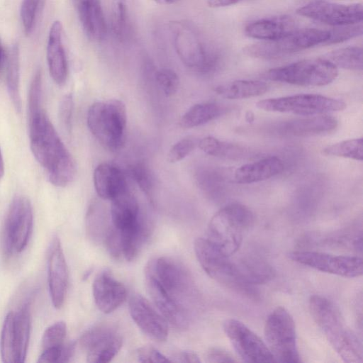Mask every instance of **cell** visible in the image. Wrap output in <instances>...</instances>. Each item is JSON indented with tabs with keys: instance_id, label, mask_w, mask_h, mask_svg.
Masks as SVG:
<instances>
[{
	"instance_id": "45",
	"label": "cell",
	"mask_w": 363,
	"mask_h": 363,
	"mask_svg": "<svg viewBox=\"0 0 363 363\" xmlns=\"http://www.w3.org/2000/svg\"><path fill=\"white\" fill-rule=\"evenodd\" d=\"M40 0H23L21 6V18L26 34L33 30Z\"/></svg>"
},
{
	"instance_id": "9",
	"label": "cell",
	"mask_w": 363,
	"mask_h": 363,
	"mask_svg": "<svg viewBox=\"0 0 363 363\" xmlns=\"http://www.w3.org/2000/svg\"><path fill=\"white\" fill-rule=\"evenodd\" d=\"M338 74L337 68L325 58L303 60L269 69L267 79L304 86H322L330 84Z\"/></svg>"
},
{
	"instance_id": "34",
	"label": "cell",
	"mask_w": 363,
	"mask_h": 363,
	"mask_svg": "<svg viewBox=\"0 0 363 363\" xmlns=\"http://www.w3.org/2000/svg\"><path fill=\"white\" fill-rule=\"evenodd\" d=\"M86 231L95 242H104L112 226L108 225L106 212L98 203H93L86 214Z\"/></svg>"
},
{
	"instance_id": "29",
	"label": "cell",
	"mask_w": 363,
	"mask_h": 363,
	"mask_svg": "<svg viewBox=\"0 0 363 363\" xmlns=\"http://www.w3.org/2000/svg\"><path fill=\"white\" fill-rule=\"evenodd\" d=\"M236 263L243 277L251 285L264 284L274 276L272 267L257 256H244L238 259Z\"/></svg>"
},
{
	"instance_id": "36",
	"label": "cell",
	"mask_w": 363,
	"mask_h": 363,
	"mask_svg": "<svg viewBox=\"0 0 363 363\" xmlns=\"http://www.w3.org/2000/svg\"><path fill=\"white\" fill-rule=\"evenodd\" d=\"M1 359L5 363H16L14 313L9 312L5 317L0 338Z\"/></svg>"
},
{
	"instance_id": "32",
	"label": "cell",
	"mask_w": 363,
	"mask_h": 363,
	"mask_svg": "<svg viewBox=\"0 0 363 363\" xmlns=\"http://www.w3.org/2000/svg\"><path fill=\"white\" fill-rule=\"evenodd\" d=\"M223 110L220 106L213 102L194 104L183 114L179 125L183 128H191L203 125L220 116Z\"/></svg>"
},
{
	"instance_id": "18",
	"label": "cell",
	"mask_w": 363,
	"mask_h": 363,
	"mask_svg": "<svg viewBox=\"0 0 363 363\" xmlns=\"http://www.w3.org/2000/svg\"><path fill=\"white\" fill-rule=\"evenodd\" d=\"M48 279L52 303L55 308H60L66 296L68 271L61 243L57 237L54 238L49 250Z\"/></svg>"
},
{
	"instance_id": "42",
	"label": "cell",
	"mask_w": 363,
	"mask_h": 363,
	"mask_svg": "<svg viewBox=\"0 0 363 363\" xmlns=\"http://www.w3.org/2000/svg\"><path fill=\"white\" fill-rule=\"evenodd\" d=\"M155 79L166 96H172L177 91L179 79L174 70L162 68L155 72Z\"/></svg>"
},
{
	"instance_id": "10",
	"label": "cell",
	"mask_w": 363,
	"mask_h": 363,
	"mask_svg": "<svg viewBox=\"0 0 363 363\" xmlns=\"http://www.w3.org/2000/svg\"><path fill=\"white\" fill-rule=\"evenodd\" d=\"M145 270L176 303L188 311L190 300L195 295V286L182 264L171 257H160L150 260Z\"/></svg>"
},
{
	"instance_id": "55",
	"label": "cell",
	"mask_w": 363,
	"mask_h": 363,
	"mask_svg": "<svg viewBox=\"0 0 363 363\" xmlns=\"http://www.w3.org/2000/svg\"><path fill=\"white\" fill-rule=\"evenodd\" d=\"M362 235L358 237L356 240L354 242V245L355 246V248L357 250L362 251Z\"/></svg>"
},
{
	"instance_id": "22",
	"label": "cell",
	"mask_w": 363,
	"mask_h": 363,
	"mask_svg": "<svg viewBox=\"0 0 363 363\" xmlns=\"http://www.w3.org/2000/svg\"><path fill=\"white\" fill-rule=\"evenodd\" d=\"M298 28L296 20L290 16L280 15L263 18L248 23L245 34L262 41L279 39Z\"/></svg>"
},
{
	"instance_id": "46",
	"label": "cell",
	"mask_w": 363,
	"mask_h": 363,
	"mask_svg": "<svg viewBox=\"0 0 363 363\" xmlns=\"http://www.w3.org/2000/svg\"><path fill=\"white\" fill-rule=\"evenodd\" d=\"M73 98L71 94L65 95L59 106V118L63 127L69 131L72 127Z\"/></svg>"
},
{
	"instance_id": "20",
	"label": "cell",
	"mask_w": 363,
	"mask_h": 363,
	"mask_svg": "<svg viewBox=\"0 0 363 363\" xmlns=\"http://www.w3.org/2000/svg\"><path fill=\"white\" fill-rule=\"evenodd\" d=\"M145 274L148 293L160 313L175 328L186 329L189 325V312L163 290L149 272L145 270Z\"/></svg>"
},
{
	"instance_id": "31",
	"label": "cell",
	"mask_w": 363,
	"mask_h": 363,
	"mask_svg": "<svg viewBox=\"0 0 363 363\" xmlns=\"http://www.w3.org/2000/svg\"><path fill=\"white\" fill-rule=\"evenodd\" d=\"M6 86L14 109L20 113L22 106L20 94V52L16 43L13 45L7 58Z\"/></svg>"
},
{
	"instance_id": "25",
	"label": "cell",
	"mask_w": 363,
	"mask_h": 363,
	"mask_svg": "<svg viewBox=\"0 0 363 363\" xmlns=\"http://www.w3.org/2000/svg\"><path fill=\"white\" fill-rule=\"evenodd\" d=\"M93 182L97 195L106 200H112L128 189L125 177L116 165L103 162L94 169Z\"/></svg>"
},
{
	"instance_id": "33",
	"label": "cell",
	"mask_w": 363,
	"mask_h": 363,
	"mask_svg": "<svg viewBox=\"0 0 363 363\" xmlns=\"http://www.w3.org/2000/svg\"><path fill=\"white\" fill-rule=\"evenodd\" d=\"M323 58L330 62L337 68L353 71L362 70V49L358 46H350L333 50L328 52Z\"/></svg>"
},
{
	"instance_id": "41",
	"label": "cell",
	"mask_w": 363,
	"mask_h": 363,
	"mask_svg": "<svg viewBox=\"0 0 363 363\" xmlns=\"http://www.w3.org/2000/svg\"><path fill=\"white\" fill-rule=\"evenodd\" d=\"M42 75L40 70L33 77L28 96V116L31 117L43 110L41 108Z\"/></svg>"
},
{
	"instance_id": "39",
	"label": "cell",
	"mask_w": 363,
	"mask_h": 363,
	"mask_svg": "<svg viewBox=\"0 0 363 363\" xmlns=\"http://www.w3.org/2000/svg\"><path fill=\"white\" fill-rule=\"evenodd\" d=\"M129 172L141 191L147 197L151 198L154 184L148 167L143 162H138L130 167Z\"/></svg>"
},
{
	"instance_id": "1",
	"label": "cell",
	"mask_w": 363,
	"mask_h": 363,
	"mask_svg": "<svg viewBox=\"0 0 363 363\" xmlns=\"http://www.w3.org/2000/svg\"><path fill=\"white\" fill-rule=\"evenodd\" d=\"M29 136L33 155L46 169L50 182L59 187L71 183L74 161L43 109L29 118Z\"/></svg>"
},
{
	"instance_id": "13",
	"label": "cell",
	"mask_w": 363,
	"mask_h": 363,
	"mask_svg": "<svg viewBox=\"0 0 363 363\" xmlns=\"http://www.w3.org/2000/svg\"><path fill=\"white\" fill-rule=\"evenodd\" d=\"M289 257L300 264L344 277H358L363 273L362 259L358 256L298 250L290 252Z\"/></svg>"
},
{
	"instance_id": "28",
	"label": "cell",
	"mask_w": 363,
	"mask_h": 363,
	"mask_svg": "<svg viewBox=\"0 0 363 363\" xmlns=\"http://www.w3.org/2000/svg\"><path fill=\"white\" fill-rule=\"evenodd\" d=\"M268 85L259 80H235L220 84L214 91L220 96L228 99H242L264 94Z\"/></svg>"
},
{
	"instance_id": "24",
	"label": "cell",
	"mask_w": 363,
	"mask_h": 363,
	"mask_svg": "<svg viewBox=\"0 0 363 363\" xmlns=\"http://www.w3.org/2000/svg\"><path fill=\"white\" fill-rule=\"evenodd\" d=\"M84 32L94 42L104 40L106 24L100 0H72Z\"/></svg>"
},
{
	"instance_id": "11",
	"label": "cell",
	"mask_w": 363,
	"mask_h": 363,
	"mask_svg": "<svg viewBox=\"0 0 363 363\" xmlns=\"http://www.w3.org/2000/svg\"><path fill=\"white\" fill-rule=\"evenodd\" d=\"M256 106L266 111L291 113L303 116L324 114L342 111L346 108V104L342 100L313 94L267 99L259 101Z\"/></svg>"
},
{
	"instance_id": "17",
	"label": "cell",
	"mask_w": 363,
	"mask_h": 363,
	"mask_svg": "<svg viewBox=\"0 0 363 363\" xmlns=\"http://www.w3.org/2000/svg\"><path fill=\"white\" fill-rule=\"evenodd\" d=\"M130 315L138 327L147 336L164 342L168 336L167 320L140 294H133L129 301Z\"/></svg>"
},
{
	"instance_id": "16",
	"label": "cell",
	"mask_w": 363,
	"mask_h": 363,
	"mask_svg": "<svg viewBox=\"0 0 363 363\" xmlns=\"http://www.w3.org/2000/svg\"><path fill=\"white\" fill-rule=\"evenodd\" d=\"M122 337L115 329L101 324L87 330L80 337L79 345L86 352L87 362H110L122 347Z\"/></svg>"
},
{
	"instance_id": "54",
	"label": "cell",
	"mask_w": 363,
	"mask_h": 363,
	"mask_svg": "<svg viewBox=\"0 0 363 363\" xmlns=\"http://www.w3.org/2000/svg\"><path fill=\"white\" fill-rule=\"evenodd\" d=\"M153 1L159 4L169 5V4H173L174 3H177V1H179L180 0H153Z\"/></svg>"
},
{
	"instance_id": "44",
	"label": "cell",
	"mask_w": 363,
	"mask_h": 363,
	"mask_svg": "<svg viewBox=\"0 0 363 363\" xmlns=\"http://www.w3.org/2000/svg\"><path fill=\"white\" fill-rule=\"evenodd\" d=\"M330 31V38L328 45L341 43L362 35V26L361 23L336 26Z\"/></svg>"
},
{
	"instance_id": "15",
	"label": "cell",
	"mask_w": 363,
	"mask_h": 363,
	"mask_svg": "<svg viewBox=\"0 0 363 363\" xmlns=\"http://www.w3.org/2000/svg\"><path fill=\"white\" fill-rule=\"evenodd\" d=\"M296 13L335 27L360 23L362 20V6L360 4H342L314 1L298 8Z\"/></svg>"
},
{
	"instance_id": "27",
	"label": "cell",
	"mask_w": 363,
	"mask_h": 363,
	"mask_svg": "<svg viewBox=\"0 0 363 363\" xmlns=\"http://www.w3.org/2000/svg\"><path fill=\"white\" fill-rule=\"evenodd\" d=\"M284 169L283 161L271 156L240 166L235 170L234 179L238 184H252L273 177Z\"/></svg>"
},
{
	"instance_id": "49",
	"label": "cell",
	"mask_w": 363,
	"mask_h": 363,
	"mask_svg": "<svg viewBox=\"0 0 363 363\" xmlns=\"http://www.w3.org/2000/svg\"><path fill=\"white\" fill-rule=\"evenodd\" d=\"M63 345L57 347H52L43 350V352L39 356L38 362L40 363H53L60 362Z\"/></svg>"
},
{
	"instance_id": "35",
	"label": "cell",
	"mask_w": 363,
	"mask_h": 363,
	"mask_svg": "<svg viewBox=\"0 0 363 363\" xmlns=\"http://www.w3.org/2000/svg\"><path fill=\"white\" fill-rule=\"evenodd\" d=\"M198 147L207 155L225 158L241 157L245 151L240 146L220 141L212 136L200 140L198 142Z\"/></svg>"
},
{
	"instance_id": "6",
	"label": "cell",
	"mask_w": 363,
	"mask_h": 363,
	"mask_svg": "<svg viewBox=\"0 0 363 363\" xmlns=\"http://www.w3.org/2000/svg\"><path fill=\"white\" fill-rule=\"evenodd\" d=\"M86 123L91 134L106 149L116 152L123 146L127 113L122 101L109 99L94 103L88 110Z\"/></svg>"
},
{
	"instance_id": "53",
	"label": "cell",
	"mask_w": 363,
	"mask_h": 363,
	"mask_svg": "<svg viewBox=\"0 0 363 363\" xmlns=\"http://www.w3.org/2000/svg\"><path fill=\"white\" fill-rule=\"evenodd\" d=\"M4 174V159L2 156V152L0 147V179L3 177Z\"/></svg>"
},
{
	"instance_id": "37",
	"label": "cell",
	"mask_w": 363,
	"mask_h": 363,
	"mask_svg": "<svg viewBox=\"0 0 363 363\" xmlns=\"http://www.w3.org/2000/svg\"><path fill=\"white\" fill-rule=\"evenodd\" d=\"M323 153L327 155L342 157L362 161L363 140L362 138H354L343 140L323 149Z\"/></svg>"
},
{
	"instance_id": "4",
	"label": "cell",
	"mask_w": 363,
	"mask_h": 363,
	"mask_svg": "<svg viewBox=\"0 0 363 363\" xmlns=\"http://www.w3.org/2000/svg\"><path fill=\"white\" fill-rule=\"evenodd\" d=\"M253 223L254 214L247 206L231 203L211 218L206 238L221 252L230 257L238 252L245 233Z\"/></svg>"
},
{
	"instance_id": "14",
	"label": "cell",
	"mask_w": 363,
	"mask_h": 363,
	"mask_svg": "<svg viewBox=\"0 0 363 363\" xmlns=\"http://www.w3.org/2000/svg\"><path fill=\"white\" fill-rule=\"evenodd\" d=\"M223 330L238 355L246 362H275L266 343L241 321L230 318Z\"/></svg>"
},
{
	"instance_id": "8",
	"label": "cell",
	"mask_w": 363,
	"mask_h": 363,
	"mask_svg": "<svg viewBox=\"0 0 363 363\" xmlns=\"http://www.w3.org/2000/svg\"><path fill=\"white\" fill-rule=\"evenodd\" d=\"M330 38V30L297 28L279 39L248 45L245 48L244 52L257 58L276 59L319 45H328Z\"/></svg>"
},
{
	"instance_id": "19",
	"label": "cell",
	"mask_w": 363,
	"mask_h": 363,
	"mask_svg": "<svg viewBox=\"0 0 363 363\" xmlns=\"http://www.w3.org/2000/svg\"><path fill=\"white\" fill-rule=\"evenodd\" d=\"M92 293L96 306L104 313L116 310L127 296L125 286L108 269L97 274L93 281Z\"/></svg>"
},
{
	"instance_id": "3",
	"label": "cell",
	"mask_w": 363,
	"mask_h": 363,
	"mask_svg": "<svg viewBox=\"0 0 363 363\" xmlns=\"http://www.w3.org/2000/svg\"><path fill=\"white\" fill-rule=\"evenodd\" d=\"M169 29L177 55L187 67L201 74H213L220 69L223 62L220 52L190 23L174 21Z\"/></svg>"
},
{
	"instance_id": "43",
	"label": "cell",
	"mask_w": 363,
	"mask_h": 363,
	"mask_svg": "<svg viewBox=\"0 0 363 363\" xmlns=\"http://www.w3.org/2000/svg\"><path fill=\"white\" fill-rule=\"evenodd\" d=\"M198 146V142L192 137H186L174 143L167 153V160L174 163L187 157Z\"/></svg>"
},
{
	"instance_id": "48",
	"label": "cell",
	"mask_w": 363,
	"mask_h": 363,
	"mask_svg": "<svg viewBox=\"0 0 363 363\" xmlns=\"http://www.w3.org/2000/svg\"><path fill=\"white\" fill-rule=\"evenodd\" d=\"M206 362L211 363L235 362L236 359L228 352L220 348L209 349L205 355Z\"/></svg>"
},
{
	"instance_id": "47",
	"label": "cell",
	"mask_w": 363,
	"mask_h": 363,
	"mask_svg": "<svg viewBox=\"0 0 363 363\" xmlns=\"http://www.w3.org/2000/svg\"><path fill=\"white\" fill-rule=\"evenodd\" d=\"M138 361L143 363L172 362L171 359L151 346H144L138 350Z\"/></svg>"
},
{
	"instance_id": "23",
	"label": "cell",
	"mask_w": 363,
	"mask_h": 363,
	"mask_svg": "<svg viewBox=\"0 0 363 363\" xmlns=\"http://www.w3.org/2000/svg\"><path fill=\"white\" fill-rule=\"evenodd\" d=\"M62 26L60 21L52 23L47 44V60L52 80L58 85L65 83L67 77V62L62 43Z\"/></svg>"
},
{
	"instance_id": "2",
	"label": "cell",
	"mask_w": 363,
	"mask_h": 363,
	"mask_svg": "<svg viewBox=\"0 0 363 363\" xmlns=\"http://www.w3.org/2000/svg\"><path fill=\"white\" fill-rule=\"evenodd\" d=\"M309 309L313 320L341 359L349 363L362 362L361 341L334 303L325 297L314 295L309 299Z\"/></svg>"
},
{
	"instance_id": "38",
	"label": "cell",
	"mask_w": 363,
	"mask_h": 363,
	"mask_svg": "<svg viewBox=\"0 0 363 363\" xmlns=\"http://www.w3.org/2000/svg\"><path fill=\"white\" fill-rule=\"evenodd\" d=\"M111 30L113 35L121 42L127 41L130 36V26L125 5L117 2L112 11Z\"/></svg>"
},
{
	"instance_id": "7",
	"label": "cell",
	"mask_w": 363,
	"mask_h": 363,
	"mask_svg": "<svg viewBox=\"0 0 363 363\" xmlns=\"http://www.w3.org/2000/svg\"><path fill=\"white\" fill-rule=\"evenodd\" d=\"M266 345L275 362H301L293 317L284 307H277L268 315L264 328Z\"/></svg>"
},
{
	"instance_id": "50",
	"label": "cell",
	"mask_w": 363,
	"mask_h": 363,
	"mask_svg": "<svg viewBox=\"0 0 363 363\" xmlns=\"http://www.w3.org/2000/svg\"><path fill=\"white\" fill-rule=\"evenodd\" d=\"M172 362L181 363H199L200 359L199 356L191 351H179L172 355Z\"/></svg>"
},
{
	"instance_id": "5",
	"label": "cell",
	"mask_w": 363,
	"mask_h": 363,
	"mask_svg": "<svg viewBox=\"0 0 363 363\" xmlns=\"http://www.w3.org/2000/svg\"><path fill=\"white\" fill-rule=\"evenodd\" d=\"M194 247L199 264L211 278L237 294L252 299L258 298L257 288L245 280L236 262L221 252L206 238H197Z\"/></svg>"
},
{
	"instance_id": "26",
	"label": "cell",
	"mask_w": 363,
	"mask_h": 363,
	"mask_svg": "<svg viewBox=\"0 0 363 363\" xmlns=\"http://www.w3.org/2000/svg\"><path fill=\"white\" fill-rule=\"evenodd\" d=\"M110 213L112 225L118 230L131 228L143 217L137 199L128 189L111 200Z\"/></svg>"
},
{
	"instance_id": "21",
	"label": "cell",
	"mask_w": 363,
	"mask_h": 363,
	"mask_svg": "<svg viewBox=\"0 0 363 363\" xmlns=\"http://www.w3.org/2000/svg\"><path fill=\"white\" fill-rule=\"evenodd\" d=\"M337 125L335 118L323 115L284 121L276 127V132L283 136L309 137L333 133Z\"/></svg>"
},
{
	"instance_id": "52",
	"label": "cell",
	"mask_w": 363,
	"mask_h": 363,
	"mask_svg": "<svg viewBox=\"0 0 363 363\" xmlns=\"http://www.w3.org/2000/svg\"><path fill=\"white\" fill-rule=\"evenodd\" d=\"M6 57H5V51L3 46L1 38L0 36V72L4 67Z\"/></svg>"
},
{
	"instance_id": "40",
	"label": "cell",
	"mask_w": 363,
	"mask_h": 363,
	"mask_svg": "<svg viewBox=\"0 0 363 363\" xmlns=\"http://www.w3.org/2000/svg\"><path fill=\"white\" fill-rule=\"evenodd\" d=\"M66 333L67 326L64 321H58L49 326L45 330L42 337L43 349L63 345Z\"/></svg>"
},
{
	"instance_id": "12",
	"label": "cell",
	"mask_w": 363,
	"mask_h": 363,
	"mask_svg": "<svg viewBox=\"0 0 363 363\" xmlns=\"http://www.w3.org/2000/svg\"><path fill=\"white\" fill-rule=\"evenodd\" d=\"M33 223L30 200L15 196L9 206L4 224V246L7 255L22 252L28 245Z\"/></svg>"
},
{
	"instance_id": "30",
	"label": "cell",
	"mask_w": 363,
	"mask_h": 363,
	"mask_svg": "<svg viewBox=\"0 0 363 363\" xmlns=\"http://www.w3.org/2000/svg\"><path fill=\"white\" fill-rule=\"evenodd\" d=\"M31 318L29 304L25 303L14 314L16 362H25L30 333Z\"/></svg>"
},
{
	"instance_id": "51",
	"label": "cell",
	"mask_w": 363,
	"mask_h": 363,
	"mask_svg": "<svg viewBox=\"0 0 363 363\" xmlns=\"http://www.w3.org/2000/svg\"><path fill=\"white\" fill-rule=\"evenodd\" d=\"M245 0H207V4L212 8H220L233 5Z\"/></svg>"
}]
</instances>
